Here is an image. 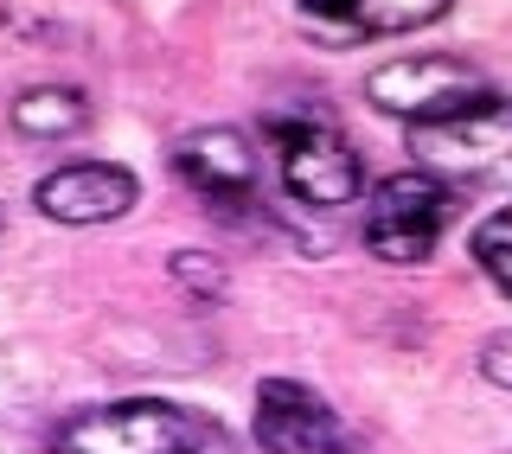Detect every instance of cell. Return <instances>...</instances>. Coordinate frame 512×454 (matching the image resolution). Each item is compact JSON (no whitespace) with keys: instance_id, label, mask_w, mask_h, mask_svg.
<instances>
[{"instance_id":"1","label":"cell","mask_w":512,"mask_h":454,"mask_svg":"<svg viewBox=\"0 0 512 454\" xmlns=\"http://www.w3.org/2000/svg\"><path fill=\"white\" fill-rule=\"evenodd\" d=\"M52 448L58 454H237L218 423L160 397H128V403L71 416Z\"/></svg>"},{"instance_id":"2","label":"cell","mask_w":512,"mask_h":454,"mask_svg":"<svg viewBox=\"0 0 512 454\" xmlns=\"http://www.w3.org/2000/svg\"><path fill=\"white\" fill-rule=\"evenodd\" d=\"M269 141H276L282 186L295 192L301 205L333 212V205L365 199V160L340 135V122H333V116H320V109H288V116H269Z\"/></svg>"},{"instance_id":"3","label":"cell","mask_w":512,"mask_h":454,"mask_svg":"<svg viewBox=\"0 0 512 454\" xmlns=\"http://www.w3.org/2000/svg\"><path fill=\"white\" fill-rule=\"evenodd\" d=\"M410 154L448 186H512V96L461 109L448 122H416Z\"/></svg>"},{"instance_id":"4","label":"cell","mask_w":512,"mask_h":454,"mask_svg":"<svg viewBox=\"0 0 512 454\" xmlns=\"http://www.w3.org/2000/svg\"><path fill=\"white\" fill-rule=\"evenodd\" d=\"M455 212L461 186L436 180V173H391L372 186V205H365V250L384 263H429Z\"/></svg>"},{"instance_id":"5","label":"cell","mask_w":512,"mask_h":454,"mask_svg":"<svg viewBox=\"0 0 512 454\" xmlns=\"http://www.w3.org/2000/svg\"><path fill=\"white\" fill-rule=\"evenodd\" d=\"M365 96H372V109L397 122H448L461 116V109H480L493 103V84L487 71L468 58H448V52H423V58H391L378 64L372 77H365Z\"/></svg>"},{"instance_id":"6","label":"cell","mask_w":512,"mask_h":454,"mask_svg":"<svg viewBox=\"0 0 512 454\" xmlns=\"http://www.w3.org/2000/svg\"><path fill=\"white\" fill-rule=\"evenodd\" d=\"M250 429L269 454H352L340 410L301 378H263L256 384V423Z\"/></svg>"},{"instance_id":"7","label":"cell","mask_w":512,"mask_h":454,"mask_svg":"<svg viewBox=\"0 0 512 454\" xmlns=\"http://www.w3.org/2000/svg\"><path fill=\"white\" fill-rule=\"evenodd\" d=\"M167 167L224 218L256 199V141L244 135V128H224V122L186 128V135L167 148Z\"/></svg>"},{"instance_id":"8","label":"cell","mask_w":512,"mask_h":454,"mask_svg":"<svg viewBox=\"0 0 512 454\" xmlns=\"http://www.w3.org/2000/svg\"><path fill=\"white\" fill-rule=\"evenodd\" d=\"M442 13L448 0H295V26L327 52H352V45L436 26Z\"/></svg>"},{"instance_id":"9","label":"cell","mask_w":512,"mask_h":454,"mask_svg":"<svg viewBox=\"0 0 512 454\" xmlns=\"http://www.w3.org/2000/svg\"><path fill=\"white\" fill-rule=\"evenodd\" d=\"M141 199V180L116 160H77V167H58L45 173L39 192H32V205H39L45 218L58 224H109L122 212H135Z\"/></svg>"},{"instance_id":"10","label":"cell","mask_w":512,"mask_h":454,"mask_svg":"<svg viewBox=\"0 0 512 454\" xmlns=\"http://www.w3.org/2000/svg\"><path fill=\"white\" fill-rule=\"evenodd\" d=\"M13 128L26 141H64L77 128H90V96L71 84H32L13 96Z\"/></svg>"},{"instance_id":"11","label":"cell","mask_w":512,"mask_h":454,"mask_svg":"<svg viewBox=\"0 0 512 454\" xmlns=\"http://www.w3.org/2000/svg\"><path fill=\"white\" fill-rule=\"evenodd\" d=\"M474 256H480V269H487L493 282L512 295V205H506V212H493V218L474 231Z\"/></svg>"},{"instance_id":"12","label":"cell","mask_w":512,"mask_h":454,"mask_svg":"<svg viewBox=\"0 0 512 454\" xmlns=\"http://www.w3.org/2000/svg\"><path fill=\"white\" fill-rule=\"evenodd\" d=\"M173 275H180V288H192L199 301H224V263H218V256L180 250V256H173Z\"/></svg>"},{"instance_id":"13","label":"cell","mask_w":512,"mask_h":454,"mask_svg":"<svg viewBox=\"0 0 512 454\" xmlns=\"http://www.w3.org/2000/svg\"><path fill=\"white\" fill-rule=\"evenodd\" d=\"M480 371H487V384L512 391V333H493L487 346H480Z\"/></svg>"}]
</instances>
